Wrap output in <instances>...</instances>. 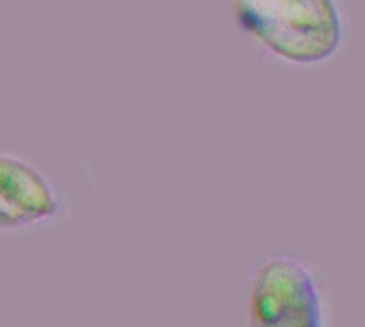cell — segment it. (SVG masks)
<instances>
[{"mask_svg": "<svg viewBox=\"0 0 365 327\" xmlns=\"http://www.w3.org/2000/svg\"><path fill=\"white\" fill-rule=\"evenodd\" d=\"M244 34L272 60L295 69L329 62L344 45L340 0H231Z\"/></svg>", "mask_w": 365, "mask_h": 327, "instance_id": "obj_1", "label": "cell"}, {"mask_svg": "<svg viewBox=\"0 0 365 327\" xmlns=\"http://www.w3.org/2000/svg\"><path fill=\"white\" fill-rule=\"evenodd\" d=\"M248 327H331V300L319 268L293 253L255 263L246 283Z\"/></svg>", "mask_w": 365, "mask_h": 327, "instance_id": "obj_2", "label": "cell"}, {"mask_svg": "<svg viewBox=\"0 0 365 327\" xmlns=\"http://www.w3.org/2000/svg\"><path fill=\"white\" fill-rule=\"evenodd\" d=\"M66 186L32 159L0 150V236L24 238L56 229L71 216Z\"/></svg>", "mask_w": 365, "mask_h": 327, "instance_id": "obj_3", "label": "cell"}]
</instances>
